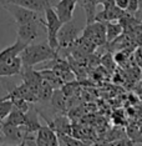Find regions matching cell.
Segmentation results:
<instances>
[{"instance_id": "cell-1", "label": "cell", "mask_w": 142, "mask_h": 146, "mask_svg": "<svg viewBox=\"0 0 142 146\" xmlns=\"http://www.w3.org/2000/svg\"><path fill=\"white\" fill-rule=\"evenodd\" d=\"M59 51L52 49L49 42H40V44H29L21 51L20 58L22 66L34 68L35 65L41 64L45 61H51L57 56Z\"/></svg>"}, {"instance_id": "cell-2", "label": "cell", "mask_w": 142, "mask_h": 146, "mask_svg": "<svg viewBox=\"0 0 142 146\" xmlns=\"http://www.w3.org/2000/svg\"><path fill=\"white\" fill-rule=\"evenodd\" d=\"M45 14V29L48 33V42L52 49L59 51V41H57V34L59 30L62 26V21L60 20L59 15L56 14L54 6H50L44 11Z\"/></svg>"}, {"instance_id": "cell-3", "label": "cell", "mask_w": 142, "mask_h": 146, "mask_svg": "<svg viewBox=\"0 0 142 146\" xmlns=\"http://www.w3.org/2000/svg\"><path fill=\"white\" fill-rule=\"evenodd\" d=\"M3 8H4L8 13H10V15L14 18L16 25L26 24V23H31V21H42L41 16L39 15L40 13L30 10V9L20 6L18 4L8 3V4H5Z\"/></svg>"}, {"instance_id": "cell-4", "label": "cell", "mask_w": 142, "mask_h": 146, "mask_svg": "<svg viewBox=\"0 0 142 146\" xmlns=\"http://www.w3.org/2000/svg\"><path fill=\"white\" fill-rule=\"evenodd\" d=\"M81 29L75 24L74 21L64 23L59 30L57 41H59V50L60 49H67L69 46H72L74 42L79 39Z\"/></svg>"}, {"instance_id": "cell-5", "label": "cell", "mask_w": 142, "mask_h": 146, "mask_svg": "<svg viewBox=\"0 0 142 146\" xmlns=\"http://www.w3.org/2000/svg\"><path fill=\"white\" fill-rule=\"evenodd\" d=\"M44 20L42 21H31V23H26V24L18 25V39L21 41H24L25 44H31L35 39H38L40 36L41 29H44Z\"/></svg>"}, {"instance_id": "cell-6", "label": "cell", "mask_w": 142, "mask_h": 146, "mask_svg": "<svg viewBox=\"0 0 142 146\" xmlns=\"http://www.w3.org/2000/svg\"><path fill=\"white\" fill-rule=\"evenodd\" d=\"M82 36L91 40L96 46L106 44V24L102 21H94L91 24H86Z\"/></svg>"}, {"instance_id": "cell-7", "label": "cell", "mask_w": 142, "mask_h": 146, "mask_svg": "<svg viewBox=\"0 0 142 146\" xmlns=\"http://www.w3.org/2000/svg\"><path fill=\"white\" fill-rule=\"evenodd\" d=\"M0 131L4 136V142H9V144H20L24 136L22 126H15L8 122L0 124Z\"/></svg>"}, {"instance_id": "cell-8", "label": "cell", "mask_w": 142, "mask_h": 146, "mask_svg": "<svg viewBox=\"0 0 142 146\" xmlns=\"http://www.w3.org/2000/svg\"><path fill=\"white\" fill-rule=\"evenodd\" d=\"M20 75L22 78V81L38 95L39 88H40L41 82L44 80L41 72L38 71V70H34V69L30 68V66H22V70L20 72Z\"/></svg>"}, {"instance_id": "cell-9", "label": "cell", "mask_w": 142, "mask_h": 146, "mask_svg": "<svg viewBox=\"0 0 142 146\" xmlns=\"http://www.w3.org/2000/svg\"><path fill=\"white\" fill-rule=\"evenodd\" d=\"M36 145L40 146H56L59 144L57 134L50 126H42L36 132Z\"/></svg>"}, {"instance_id": "cell-10", "label": "cell", "mask_w": 142, "mask_h": 146, "mask_svg": "<svg viewBox=\"0 0 142 146\" xmlns=\"http://www.w3.org/2000/svg\"><path fill=\"white\" fill-rule=\"evenodd\" d=\"M75 8H76V1L75 0H59V3L54 6L56 14L59 15L62 24L72 20Z\"/></svg>"}, {"instance_id": "cell-11", "label": "cell", "mask_w": 142, "mask_h": 146, "mask_svg": "<svg viewBox=\"0 0 142 146\" xmlns=\"http://www.w3.org/2000/svg\"><path fill=\"white\" fill-rule=\"evenodd\" d=\"M8 3L18 4L38 13H44L48 8L52 6L51 0H4V5L8 4Z\"/></svg>"}, {"instance_id": "cell-12", "label": "cell", "mask_w": 142, "mask_h": 146, "mask_svg": "<svg viewBox=\"0 0 142 146\" xmlns=\"http://www.w3.org/2000/svg\"><path fill=\"white\" fill-rule=\"evenodd\" d=\"M22 70V61L20 55L10 61L0 62V76H15Z\"/></svg>"}, {"instance_id": "cell-13", "label": "cell", "mask_w": 142, "mask_h": 146, "mask_svg": "<svg viewBox=\"0 0 142 146\" xmlns=\"http://www.w3.org/2000/svg\"><path fill=\"white\" fill-rule=\"evenodd\" d=\"M26 45L28 44H25L24 41L16 39V41L13 45L8 46L4 50L0 51V62H6V61H10L13 59H15L16 56H19L21 54V51L24 50V48Z\"/></svg>"}, {"instance_id": "cell-14", "label": "cell", "mask_w": 142, "mask_h": 146, "mask_svg": "<svg viewBox=\"0 0 142 146\" xmlns=\"http://www.w3.org/2000/svg\"><path fill=\"white\" fill-rule=\"evenodd\" d=\"M41 127V124L39 121V115H38V110H35L34 108L29 109L25 112V122L22 125L25 132H38V130Z\"/></svg>"}, {"instance_id": "cell-15", "label": "cell", "mask_w": 142, "mask_h": 146, "mask_svg": "<svg viewBox=\"0 0 142 146\" xmlns=\"http://www.w3.org/2000/svg\"><path fill=\"white\" fill-rule=\"evenodd\" d=\"M40 72L42 75V79L48 81L54 89H61L62 88V85H64L65 81L59 76V74L55 70H52V69H42V70H40Z\"/></svg>"}, {"instance_id": "cell-16", "label": "cell", "mask_w": 142, "mask_h": 146, "mask_svg": "<svg viewBox=\"0 0 142 146\" xmlns=\"http://www.w3.org/2000/svg\"><path fill=\"white\" fill-rule=\"evenodd\" d=\"M106 39L107 42H112L122 34L124 31V26L121 23H114V21H106Z\"/></svg>"}, {"instance_id": "cell-17", "label": "cell", "mask_w": 142, "mask_h": 146, "mask_svg": "<svg viewBox=\"0 0 142 146\" xmlns=\"http://www.w3.org/2000/svg\"><path fill=\"white\" fill-rule=\"evenodd\" d=\"M66 98L67 95L62 89H55L51 96V104L56 111H64L66 109Z\"/></svg>"}, {"instance_id": "cell-18", "label": "cell", "mask_w": 142, "mask_h": 146, "mask_svg": "<svg viewBox=\"0 0 142 146\" xmlns=\"http://www.w3.org/2000/svg\"><path fill=\"white\" fill-rule=\"evenodd\" d=\"M49 126H50L51 129H54L56 134H69L70 135V122H69V120L66 117H64V116H60V117L55 119L54 121L49 122L48 121Z\"/></svg>"}, {"instance_id": "cell-19", "label": "cell", "mask_w": 142, "mask_h": 146, "mask_svg": "<svg viewBox=\"0 0 142 146\" xmlns=\"http://www.w3.org/2000/svg\"><path fill=\"white\" fill-rule=\"evenodd\" d=\"M4 122H8V124H11L15 126H22L25 122V112L14 106Z\"/></svg>"}, {"instance_id": "cell-20", "label": "cell", "mask_w": 142, "mask_h": 146, "mask_svg": "<svg viewBox=\"0 0 142 146\" xmlns=\"http://www.w3.org/2000/svg\"><path fill=\"white\" fill-rule=\"evenodd\" d=\"M55 89L49 84L46 80H42L40 88H39V91H38V99L39 101H49L51 100V96H52V92H54Z\"/></svg>"}, {"instance_id": "cell-21", "label": "cell", "mask_w": 142, "mask_h": 146, "mask_svg": "<svg viewBox=\"0 0 142 146\" xmlns=\"http://www.w3.org/2000/svg\"><path fill=\"white\" fill-rule=\"evenodd\" d=\"M13 108H14V104H13L10 99H5V98L0 99V124H3L5 121V119L10 114Z\"/></svg>"}, {"instance_id": "cell-22", "label": "cell", "mask_w": 142, "mask_h": 146, "mask_svg": "<svg viewBox=\"0 0 142 146\" xmlns=\"http://www.w3.org/2000/svg\"><path fill=\"white\" fill-rule=\"evenodd\" d=\"M57 137H59V144L60 145H82V142L80 140L72 137L69 134H59Z\"/></svg>"}, {"instance_id": "cell-23", "label": "cell", "mask_w": 142, "mask_h": 146, "mask_svg": "<svg viewBox=\"0 0 142 146\" xmlns=\"http://www.w3.org/2000/svg\"><path fill=\"white\" fill-rule=\"evenodd\" d=\"M101 62H102V65H104L105 68H106L107 70H110V71L115 68L114 58H112V55H111V54H106V55H105L104 58L101 59Z\"/></svg>"}, {"instance_id": "cell-24", "label": "cell", "mask_w": 142, "mask_h": 146, "mask_svg": "<svg viewBox=\"0 0 142 146\" xmlns=\"http://www.w3.org/2000/svg\"><path fill=\"white\" fill-rule=\"evenodd\" d=\"M138 8H140V4H138V0H130V3H128V6L126 9L127 13H130V14H135Z\"/></svg>"}, {"instance_id": "cell-25", "label": "cell", "mask_w": 142, "mask_h": 146, "mask_svg": "<svg viewBox=\"0 0 142 146\" xmlns=\"http://www.w3.org/2000/svg\"><path fill=\"white\" fill-rule=\"evenodd\" d=\"M128 3H130V0H115V4L125 11H126V9L128 6Z\"/></svg>"}, {"instance_id": "cell-26", "label": "cell", "mask_w": 142, "mask_h": 146, "mask_svg": "<svg viewBox=\"0 0 142 146\" xmlns=\"http://www.w3.org/2000/svg\"><path fill=\"white\" fill-rule=\"evenodd\" d=\"M0 144H4V136H3L1 131H0Z\"/></svg>"}, {"instance_id": "cell-27", "label": "cell", "mask_w": 142, "mask_h": 146, "mask_svg": "<svg viewBox=\"0 0 142 146\" xmlns=\"http://www.w3.org/2000/svg\"><path fill=\"white\" fill-rule=\"evenodd\" d=\"M138 4H140V8H138V10L142 11V0H138Z\"/></svg>"}, {"instance_id": "cell-28", "label": "cell", "mask_w": 142, "mask_h": 146, "mask_svg": "<svg viewBox=\"0 0 142 146\" xmlns=\"http://www.w3.org/2000/svg\"><path fill=\"white\" fill-rule=\"evenodd\" d=\"M0 6H4V0H0Z\"/></svg>"}, {"instance_id": "cell-29", "label": "cell", "mask_w": 142, "mask_h": 146, "mask_svg": "<svg viewBox=\"0 0 142 146\" xmlns=\"http://www.w3.org/2000/svg\"><path fill=\"white\" fill-rule=\"evenodd\" d=\"M136 142H142V137H141V139H138V140H137Z\"/></svg>"}]
</instances>
